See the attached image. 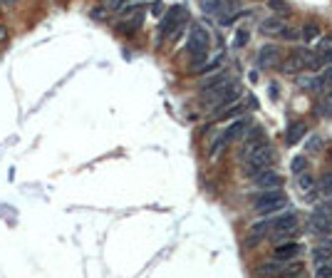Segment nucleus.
<instances>
[{
    "label": "nucleus",
    "instance_id": "obj_4",
    "mask_svg": "<svg viewBox=\"0 0 332 278\" xmlns=\"http://www.w3.org/2000/svg\"><path fill=\"white\" fill-rule=\"evenodd\" d=\"M253 206H256L258 214H270V216H273L275 211L288 206V199H285V194H283L280 189H275V191H263Z\"/></svg>",
    "mask_w": 332,
    "mask_h": 278
},
{
    "label": "nucleus",
    "instance_id": "obj_20",
    "mask_svg": "<svg viewBox=\"0 0 332 278\" xmlns=\"http://www.w3.org/2000/svg\"><path fill=\"white\" fill-rule=\"evenodd\" d=\"M206 13H211V15H218V13H223L226 10V3H218V0H213V3H203L201 5Z\"/></svg>",
    "mask_w": 332,
    "mask_h": 278
},
{
    "label": "nucleus",
    "instance_id": "obj_19",
    "mask_svg": "<svg viewBox=\"0 0 332 278\" xmlns=\"http://www.w3.org/2000/svg\"><path fill=\"white\" fill-rule=\"evenodd\" d=\"M221 62H223V53H218V55L213 57L211 62H206V65H203V67H199L196 72H211V70H218V67H221Z\"/></svg>",
    "mask_w": 332,
    "mask_h": 278
},
{
    "label": "nucleus",
    "instance_id": "obj_12",
    "mask_svg": "<svg viewBox=\"0 0 332 278\" xmlns=\"http://www.w3.org/2000/svg\"><path fill=\"white\" fill-rule=\"evenodd\" d=\"M305 134H308V124L305 122H290V127L285 132V144L295 147V144H300L305 139Z\"/></svg>",
    "mask_w": 332,
    "mask_h": 278
},
{
    "label": "nucleus",
    "instance_id": "obj_29",
    "mask_svg": "<svg viewBox=\"0 0 332 278\" xmlns=\"http://www.w3.org/2000/svg\"><path fill=\"white\" fill-rule=\"evenodd\" d=\"M317 149H322V139H320V137H313V139L308 142V151H317Z\"/></svg>",
    "mask_w": 332,
    "mask_h": 278
},
{
    "label": "nucleus",
    "instance_id": "obj_23",
    "mask_svg": "<svg viewBox=\"0 0 332 278\" xmlns=\"http://www.w3.org/2000/svg\"><path fill=\"white\" fill-rule=\"evenodd\" d=\"M317 112H320V114H325V117H332V92L327 94V97H325L322 102H320Z\"/></svg>",
    "mask_w": 332,
    "mask_h": 278
},
{
    "label": "nucleus",
    "instance_id": "obj_6",
    "mask_svg": "<svg viewBox=\"0 0 332 278\" xmlns=\"http://www.w3.org/2000/svg\"><path fill=\"white\" fill-rule=\"evenodd\" d=\"M248 117H240V119H233L226 130H223V134L216 139V144H213V149H211V154H218V149L226 147V144H231V142H236V139H240L243 134H245V130H248Z\"/></svg>",
    "mask_w": 332,
    "mask_h": 278
},
{
    "label": "nucleus",
    "instance_id": "obj_1",
    "mask_svg": "<svg viewBox=\"0 0 332 278\" xmlns=\"http://www.w3.org/2000/svg\"><path fill=\"white\" fill-rule=\"evenodd\" d=\"M208 45H211V35L203 25H193L191 33H188V42H186V50L188 55L193 57V70L203 67V60H206V53H208Z\"/></svg>",
    "mask_w": 332,
    "mask_h": 278
},
{
    "label": "nucleus",
    "instance_id": "obj_24",
    "mask_svg": "<svg viewBox=\"0 0 332 278\" xmlns=\"http://www.w3.org/2000/svg\"><path fill=\"white\" fill-rule=\"evenodd\" d=\"M290 169H293V174H302V171L308 169V159H305V157H295L293 164H290Z\"/></svg>",
    "mask_w": 332,
    "mask_h": 278
},
{
    "label": "nucleus",
    "instance_id": "obj_21",
    "mask_svg": "<svg viewBox=\"0 0 332 278\" xmlns=\"http://www.w3.org/2000/svg\"><path fill=\"white\" fill-rule=\"evenodd\" d=\"M240 112H243V105H233V107H228L226 112H221L218 119H231V117H233V119H240Z\"/></svg>",
    "mask_w": 332,
    "mask_h": 278
},
{
    "label": "nucleus",
    "instance_id": "obj_25",
    "mask_svg": "<svg viewBox=\"0 0 332 278\" xmlns=\"http://www.w3.org/2000/svg\"><path fill=\"white\" fill-rule=\"evenodd\" d=\"M330 50H332V37H320V42H317V53L325 55V53H330Z\"/></svg>",
    "mask_w": 332,
    "mask_h": 278
},
{
    "label": "nucleus",
    "instance_id": "obj_3",
    "mask_svg": "<svg viewBox=\"0 0 332 278\" xmlns=\"http://www.w3.org/2000/svg\"><path fill=\"white\" fill-rule=\"evenodd\" d=\"M273 159H275V149H273V144H263V147L256 149V151L248 157L243 171H245L248 176H258V174H263V171L270 169Z\"/></svg>",
    "mask_w": 332,
    "mask_h": 278
},
{
    "label": "nucleus",
    "instance_id": "obj_11",
    "mask_svg": "<svg viewBox=\"0 0 332 278\" xmlns=\"http://www.w3.org/2000/svg\"><path fill=\"white\" fill-rule=\"evenodd\" d=\"M310 229L315 234H332V216L330 211H317L310 216Z\"/></svg>",
    "mask_w": 332,
    "mask_h": 278
},
{
    "label": "nucleus",
    "instance_id": "obj_17",
    "mask_svg": "<svg viewBox=\"0 0 332 278\" xmlns=\"http://www.w3.org/2000/svg\"><path fill=\"white\" fill-rule=\"evenodd\" d=\"M315 37H320V28H317L315 22L302 25V30H300V40H302V42H313Z\"/></svg>",
    "mask_w": 332,
    "mask_h": 278
},
{
    "label": "nucleus",
    "instance_id": "obj_7",
    "mask_svg": "<svg viewBox=\"0 0 332 278\" xmlns=\"http://www.w3.org/2000/svg\"><path fill=\"white\" fill-rule=\"evenodd\" d=\"M297 231V214L290 211V214H283V216H275V229L270 234L273 241H283V239H290Z\"/></svg>",
    "mask_w": 332,
    "mask_h": 278
},
{
    "label": "nucleus",
    "instance_id": "obj_26",
    "mask_svg": "<svg viewBox=\"0 0 332 278\" xmlns=\"http://www.w3.org/2000/svg\"><path fill=\"white\" fill-rule=\"evenodd\" d=\"M248 37H251V30H245V28H240L238 33H236V47H243V45L248 42Z\"/></svg>",
    "mask_w": 332,
    "mask_h": 278
},
{
    "label": "nucleus",
    "instance_id": "obj_27",
    "mask_svg": "<svg viewBox=\"0 0 332 278\" xmlns=\"http://www.w3.org/2000/svg\"><path fill=\"white\" fill-rule=\"evenodd\" d=\"M320 189H322V194H325V196H330V194H332V174H325V176H322Z\"/></svg>",
    "mask_w": 332,
    "mask_h": 278
},
{
    "label": "nucleus",
    "instance_id": "obj_16",
    "mask_svg": "<svg viewBox=\"0 0 332 278\" xmlns=\"http://www.w3.org/2000/svg\"><path fill=\"white\" fill-rule=\"evenodd\" d=\"M283 28H285V25H283L280 18H268V20H263V25H260V30L268 33V35H280Z\"/></svg>",
    "mask_w": 332,
    "mask_h": 278
},
{
    "label": "nucleus",
    "instance_id": "obj_32",
    "mask_svg": "<svg viewBox=\"0 0 332 278\" xmlns=\"http://www.w3.org/2000/svg\"><path fill=\"white\" fill-rule=\"evenodd\" d=\"M5 37H8V30H5V28H3V25H0V42H3V40H5Z\"/></svg>",
    "mask_w": 332,
    "mask_h": 278
},
{
    "label": "nucleus",
    "instance_id": "obj_22",
    "mask_svg": "<svg viewBox=\"0 0 332 278\" xmlns=\"http://www.w3.org/2000/svg\"><path fill=\"white\" fill-rule=\"evenodd\" d=\"M297 186H300L302 191H308V189H315L313 174H300V179H297Z\"/></svg>",
    "mask_w": 332,
    "mask_h": 278
},
{
    "label": "nucleus",
    "instance_id": "obj_10",
    "mask_svg": "<svg viewBox=\"0 0 332 278\" xmlns=\"http://www.w3.org/2000/svg\"><path fill=\"white\" fill-rule=\"evenodd\" d=\"M263 144H268V142H265V134H263V130H260V127H253V132H248V134H245V142H243L240 154H243V157H248V154H253V151H256V149H260Z\"/></svg>",
    "mask_w": 332,
    "mask_h": 278
},
{
    "label": "nucleus",
    "instance_id": "obj_30",
    "mask_svg": "<svg viewBox=\"0 0 332 278\" xmlns=\"http://www.w3.org/2000/svg\"><path fill=\"white\" fill-rule=\"evenodd\" d=\"M268 5H270V8H273V10H285V8H288V5H285V3H283V0H270V3H268Z\"/></svg>",
    "mask_w": 332,
    "mask_h": 278
},
{
    "label": "nucleus",
    "instance_id": "obj_13",
    "mask_svg": "<svg viewBox=\"0 0 332 278\" xmlns=\"http://www.w3.org/2000/svg\"><path fill=\"white\" fill-rule=\"evenodd\" d=\"M278 60H280V47H278L275 42L260 47V53H258V65L260 67H270V65H275Z\"/></svg>",
    "mask_w": 332,
    "mask_h": 278
},
{
    "label": "nucleus",
    "instance_id": "obj_18",
    "mask_svg": "<svg viewBox=\"0 0 332 278\" xmlns=\"http://www.w3.org/2000/svg\"><path fill=\"white\" fill-rule=\"evenodd\" d=\"M302 87L310 90V92H320L325 87V77H310V80H302Z\"/></svg>",
    "mask_w": 332,
    "mask_h": 278
},
{
    "label": "nucleus",
    "instance_id": "obj_5",
    "mask_svg": "<svg viewBox=\"0 0 332 278\" xmlns=\"http://www.w3.org/2000/svg\"><path fill=\"white\" fill-rule=\"evenodd\" d=\"M186 18L184 5H174L166 10V15L159 22V37H169V35H179V28Z\"/></svg>",
    "mask_w": 332,
    "mask_h": 278
},
{
    "label": "nucleus",
    "instance_id": "obj_9",
    "mask_svg": "<svg viewBox=\"0 0 332 278\" xmlns=\"http://www.w3.org/2000/svg\"><path fill=\"white\" fill-rule=\"evenodd\" d=\"M285 263H290V261H280V259L265 261V263H260L258 268H256V276L258 278H280V273L285 271Z\"/></svg>",
    "mask_w": 332,
    "mask_h": 278
},
{
    "label": "nucleus",
    "instance_id": "obj_8",
    "mask_svg": "<svg viewBox=\"0 0 332 278\" xmlns=\"http://www.w3.org/2000/svg\"><path fill=\"white\" fill-rule=\"evenodd\" d=\"M253 186H258V189H265V191H275L283 186V176L273 171V169H268V171H263L258 176H253Z\"/></svg>",
    "mask_w": 332,
    "mask_h": 278
},
{
    "label": "nucleus",
    "instance_id": "obj_14",
    "mask_svg": "<svg viewBox=\"0 0 332 278\" xmlns=\"http://www.w3.org/2000/svg\"><path fill=\"white\" fill-rule=\"evenodd\" d=\"M313 259L317 266H325V263H330L332 261V239H327V241H322L317 248L313 251Z\"/></svg>",
    "mask_w": 332,
    "mask_h": 278
},
{
    "label": "nucleus",
    "instance_id": "obj_31",
    "mask_svg": "<svg viewBox=\"0 0 332 278\" xmlns=\"http://www.w3.org/2000/svg\"><path fill=\"white\" fill-rule=\"evenodd\" d=\"M320 60H322V65H330L332 67V50L330 53H325V55H320Z\"/></svg>",
    "mask_w": 332,
    "mask_h": 278
},
{
    "label": "nucleus",
    "instance_id": "obj_15",
    "mask_svg": "<svg viewBox=\"0 0 332 278\" xmlns=\"http://www.w3.org/2000/svg\"><path fill=\"white\" fill-rule=\"evenodd\" d=\"M300 251H302V248H300V243H283V246H278V248H275V259L290 261V259H295Z\"/></svg>",
    "mask_w": 332,
    "mask_h": 278
},
{
    "label": "nucleus",
    "instance_id": "obj_2",
    "mask_svg": "<svg viewBox=\"0 0 332 278\" xmlns=\"http://www.w3.org/2000/svg\"><path fill=\"white\" fill-rule=\"evenodd\" d=\"M240 97V85L238 82H231L228 87H223L218 92H211V94H203V105L208 107V110L216 112V117L226 112L228 107H233L236 105V99Z\"/></svg>",
    "mask_w": 332,
    "mask_h": 278
},
{
    "label": "nucleus",
    "instance_id": "obj_28",
    "mask_svg": "<svg viewBox=\"0 0 332 278\" xmlns=\"http://www.w3.org/2000/svg\"><path fill=\"white\" fill-rule=\"evenodd\" d=\"M280 35L285 37V40H297V37H300V33H297V30H293V28H283V33H280Z\"/></svg>",
    "mask_w": 332,
    "mask_h": 278
}]
</instances>
